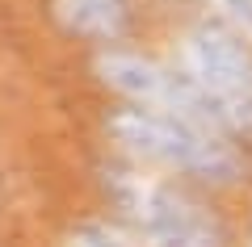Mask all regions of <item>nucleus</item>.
Instances as JSON below:
<instances>
[{
	"label": "nucleus",
	"mask_w": 252,
	"mask_h": 247,
	"mask_svg": "<svg viewBox=\"0 0 252 247\" xmlns=\"http://www.w3.org/2000/svg\"><path fill=\"white\" fill-rule=\"evenodd\" d=\"M105 130L130 164L181 172V176L198 180V185H215V189H231L248 176V164H244L235 138L198 130V126L156 113V109L118 105L105 117Z\"/></svg>",
	"instance_id": "1"
},
{
	"label": "nucleus",
	"mask_w": 252,
	"mask_h": 247,
	"mask_svg": "<svg viewBox=\"0 0 252 247\" xmlns=\"http://www.w3.org/2000/svg\"><path fill=\"white\" fill-rule=\"evenodd\" d=\"M101 185L147 247H231L227 222L210 205L147 176L139 164H105Z\"/></svg>",
	"instance_id": "2"
},
{
	"label": "nucleus",
	"mask_w": 252,
	"mask_h": 247,
	"mask_svg": "<svg viewBox=\"0 0 252 247\" xmlns=\"http://www.w3.org/2000/svg\"><path fill=\"white\" fill-rule=\"evenodd\" d=\"M181 76L198 88L231 138H252V46L206 17L181 34Z\"/></svg>",
	"instance_id": "3"
},
{
	"label": "nucleus",
	"mask_w": 252,
	"mask_h": 247,
	"mask_svg": "<svg viewBox=\"0 0 252 247\" xmlns=\"http://www.w3.org/2000/svg\"><path fill=\"white\" fill-rule=\"evenodd\" d=\"M93 67H97L101 84H105L109 92H118L126 105L181 117V122L198 126V130H210V134H227L223 126H219V117L210 113V105L198 97V88L181 76V67H168V63L152 59V55L122 51V46H105ZM227 138H231V134H227Z\"/></svg>",
	"instance_id": "4"
},
{
	"label": "nucleus",
	"mask_w": 252,
	"mask_h": 247,
	"mask_svg": "<svg viewBox=\"0 0 252 247\" xmlns=\"http://www.w3.org/2000/svg\"><path fill=\"white\" fill-rule=\"evenodd\" d=\"M51 17L67 38L114 42L130 21V0H51Z\"/></svg>",
	"instance_id": "5"
},
{
	"label": "nucleus",
	"mask_w": 252,
	"mask_h": 247,
	"mask_svg": "<svg viewBox=\"0 0 252 247\" xmlns=\"http://www.w3.org/2000/svg\"><path fill=\"white\" fill-rule=\"evenodd\" d=\"M210 9L219 13L215 21H223L231 34H240L252 46V0H210Z\"/></svg>",
	"instance_id": "6"
},
{
	"label": "nucleus",
	"mask_w": 252,
	"mask_h": 247,
	"mask_svg": "<svg viewBox=\"0 0 252 247\" xmlns=\"http://www.w3.org/2000/svg\"><path fill=\"white\" fill-rule=\"evenodd\" d=\"M63 247H130V243H126L118 230H109L105 222H84V226L67 230Z\"/></svg>",
	"instance_id": "7"
}]
</instances>
